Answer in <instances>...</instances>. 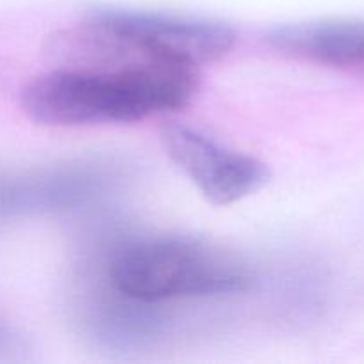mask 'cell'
<instances>
[{
    "instance_id": "cell-1",
    "label": "cell",
    "mask_w": 364,
    "mask_h": 364,
    "mask_svg": "<svg viewBox=\"0 0 364 364\" xmlns=\"http://www.w3.org/2000/svg\"><path fill=\"white\" fill-rule=\"evenodd\" d=\"M198 91V70L156 60L64 64L21 91L28 117L48 127L135 123L183 109Z\"/></svg>"
},
{
    "instance_id": "cell-2",
    "label": "cell",
    "mask_w": 364,
    "mask_h": 364,
    "mask_svg": "<svg viewBox=\"0 0 364 364\" xmlns=\"http://www.w3.org/2000/svg\"><path fill=\"white\" fill-rule=\"evenodd\" d=\"M107 288L155 306L247 294L255 270L242 256L180 235H141L119 242L102 265Z\"/></svg>"
},
{
    "instance_id": "cell-3",
    "label": "cell",
    "mask_w": 364,
    "mask_h": 364,
    "mask_svg": "<svg viewBox=\"0 0 364 364\" xmlns=\"http://www.w3.org/2000/svg\"><path fill=\"white\" fill-rule=\"evenodd\" d=\"M139 59L194 68L223 59L237 32L223 21L156 11L95 7L85 20Z\"/></svg>"
},
{
    "instance_id": "cell-4",
    "label": "cell",
    "mask_w": 364,
    "mask_h": 364,
    "mask_svg": "<svg viewBox=\"0 0 364 364\" xmlns=\"http://www.w3.org/2000/svg\"><path fill=\"white\" fill-rule=\"evenodd\" d=\"M123 181L107 160H70L36 169L0 167V224L87 208L109 198Z\"/></svg>"
},
{
    "instance_id": "cell-5",
    "label": "cell",
    "mask_w": 364,
    "mask_h": 364,
    "mask_svg": "<svg viewBox=\"0 0 364 364\" xmlns=\"http://www.w3.org/2000/svg\"><path fill=\"white\" fill-rule=\"evenodd\" d=\"M164 149L206 201L233 205L262 191L270 180L265 162L226 148L196 128L169 123L162 128Z\"/></svg>"
},
{
    "instance_id": "cell-6",
    "label": "cell",
    "mask_w": 364,
    "mask_h": 364,
    "mask_svg": "<svg viewBox=\"0 0 364 364\" xmlns=\"http://www.w3.org/2000/svg\"><path fill=\"white\" fill-rule=\"evenodd\" d=\"M77 322L92 340L124 350L151 347L173 327L166 306L134 301L107 287L82 301Z\"/></svg>"
},
{
    "instance_id": "cell-7",
    "label": "cell",
    "mask_w": 364,
    "mask_h": 364,
    "mask_svg": "<svg viewBox=\"0 0 364 364\" xmlns=\"http://www.w3.org/2000/svg\"><path fill=\"white\" fill-rule=\"evenodd\" d=\"M279 52L336 70H350L364 55V18L283 25L267 34Z\"/></svg>"
},
{
    "instance_id": "cell-8",
    "label": "cell",
    "mask_w": 364,
    "mask_h": 364,
    "mask_svg": "<svg viewBox=\"0 0 364 364\" xmlns=\"http://www.w3.org/2000/svg\"><path fill=\"white\" fill-rule=\"evenodd\" d=\"M23 350L25 345L20 334L0 318V363L18 361Z\"/></svg>"
},
{
    "instance_id": "cell-9",
    "label": "cell",
    "mask_w": 364,
    "mask_h": 364,
    "mask_svg": "<svg viewBox=\"0 0 364 364\" xmlns=\"http://www.w3.org/2000/svg\"><path fill=\"white\" fill-rule=\"evenodd\" d=\"M348 71H355V73H364V55L359 57L358 60H355L354 64L350 66V70Z\"/></svg>"
}]
</instances>
